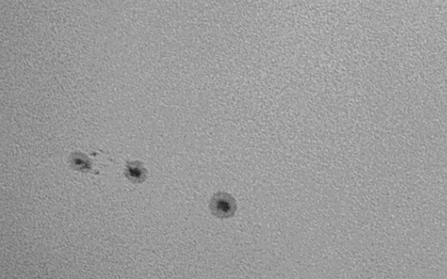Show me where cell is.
Instances as JSON below:
<instances>
[{"label":"cell","mask_w":447,"mask_h":279,"mask_svg":"<svg viewBox=\"0 0 447 279\" xmlns=\"http://www.w3.org/2000/svg\"><path fill=\"white\" fill-rule=\"evenodd\" d=\"M126 177L131 182L136 183H141L144 182L146 178V171L143 166V164L135 161L128 163L126 167Z\"/></svg>","instance_id":"cell-1"},{"label":"cell","mask_w":447,"mask_h":279,"mask_svg":"<svg viewBox=\"0 0 447 279\" xmlns=\"http://www.w3.org/2000/svg\"><path fill=\"white\" fill-rule=\"evenodd\" d=\"M71 164L75 170L80 172H88L91 169L90 161L87 157L83 156L82 154H76L73 156Z\"/></svg>","instance_id":"cell-2"}]
</instances>
